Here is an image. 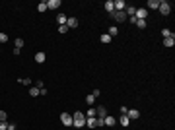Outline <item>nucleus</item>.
<instances>
[{"label": "nucleus", "mask_w": 175, "mask_h": 130, "mask_svg": "<svg viewBox=\"0 0 175 130\" xmlns=\"http://www.w3.org/2000/svg\"><path fill=\"white\" fill-rule=\"evenodd\" d=\"M134 18L136 20H146V18H148V10H146V8H136Z\"/></svg>", "instance_id": "nucleus-3"}, {"label": "nucleus", "mask_w": 175, "mask_h": 130, "mask_svg": "<svg viewBox=\"0 0 175 130\" xmlns=\"http://www.w3.org/2000/svg\"><path fill=\"white\" fill-rule=\"evenodd\" d=\"M103 124H105V126H115V124H117V118L111 117V115H107V117L103 118Z\"/></svg>", "instance_id": "nucleus-9"}, {"label": "nucleus", "mask_w": 175, "mask_h": 130, "mask_svg": "<svg viewBox=\"0 0 175 130\" xmlns=\"http://www.w3.org/2000/svg\"><path fill=\"white\" fill-rule=\"evenodd\" d=\"M60 122L64 124V126H72V115H68V113H62V115H60Z\"/></svg>", "instance_id": "nucleus-4"}, {"label": "nucleus", "mask_w": 175, "mask_h": 130, "mask_svg": "<svg viewBox=\"0 0 175 130\" xmlns=\"http://www.w3.org/2000/svg\"><path fill=\"white\" fill-rule=\"evenodd\" d=\"M173 45H175V35L171 33L169 37H165V39H163V47H167V49H171Z\"/></svg>", "instance_id": "nucleus-8"}, {"label": "nucleus", "mask_w": 175, "mask_h": 130, "mask_svg": "<svg viewBox=\"0 0 175 130\" xmlns=\"http://www.w3.org/2000/svg\"><path fill=\"white\" fill-rule=\"evenodd\" d=\"M117 33H119V27H117V25H111V27H109V33H107V35H109L111 39H113Z\"/></svg>", "instance_id": "nucleus-19"}, {"label": "nucleus", "mask_w": 175, "mask_h": 130, "mask_svg": "<svg viewBox=\"0 0 175 130\" xmlns=\"http://www.w3.org/2000/svg\"><path fill=\"white\" fill-rule=\"evenodd\" d=\"M72 126H76V128H82V126H86V115H84V113L76 111V113L72 115Z\"/></svg>", "instance_id": "nucleus-1"}, {"label": "nucleus", "mask_w": 175, "mask_h": 130, "mask_svg": "<svg viewBox=\"0 0 175 130\" xmlns=\"http://www.w3.org/2000/svg\"><path fill=\"white\" fill-rule=\"evenodd\" d=\"M29 95H31V97H37V95H41V93H39V87H35V85H33V87H29Z\"/></svg>", "instance_id": "nucleus-20"}, {"label": "nucleus", "mask_w": 175, "mask_h": 130, "mask_svg": "<svg viewBox=\"0 0 175 130\" xmlns=\"http://www.w3.org/2000/svg\"><path fill=\"white\" fill-rule=\"evenodd\" d=\"M158 10H160V14H162V16H169V14H171V4H169V2H165V0H160Z\"/></svg>", "instance_id": "nucleus-2"}, {"label": "nucleus", "mask_w": 175, "mask_h": 130, "mask_svg": "<svg viewBox=\"0 0 175 130\" xmlns=\"http://www.w3.org/2000/svg\"><path fill=\"white\" fill-rule=\"evenodd\" d=\"M8 41V35L6 33H0V43H6Z\"/></svg>", "instance_id": "nucleus-30"}, {"label": "nucleus", "mask_w": 175, "mask_h": 130, "mask_svg": "<svg viewBox=\"0 0 175 130\" xmlns=\"http://www.w3.org/2000/svg\"><path fill=\"white\" fill-rule=\"evenodd\" d=\"M95 117L105 118V117H107V109H105V107H97V109H95Z\"/></svg>", "instance_id": "nucleus-11"}, {"label": "nucleus", "mask_w": 175, "mask_h": 130, "mask_svg": "<svg viewBox=\"0 0 175 130\" xmlns=\"http://www.w3.org/2000/svg\"><path fill=\"white\" fill-rule=\"evenodd\" d=\"M45 60H47V54H45V52H37V54H35V62H37V64H43Z\"/></svg>", "instance_id": "nucleus-13"}, {"label": "nucleus", "mask_w": 175, "mask_h": 130, "mask_svg": "<svg viewBox=\"0 0 175 130\" xmlns=\"http://www.w3.org/2000/svg\"><path fill=\"white\" fill-rule=\"evenodd\" d=\"M86 118H95V109H93V107H90V109H88V113H86Z\"/></svg>", "instance_id": "nucleus-21"}, {"label": "nucleus", "mask_w": 175, "mask_h": 130, "mask_svg": "<svg viewBox=\"0 0 175 130\" xmlns=\"http://www.w3.org/2000/svg\"><path fill=\"white\" fill-rule=\"evenodd\" d=\"M146 10H158V6H160V0H148L146 2Z\"/></svg>", "instance_id": "nucleus-10"}, {"label": "nucleus", "mask_w": 175, "mask_h": 130, "mask_svg": "<svg viewBox=\"0 0 175 130\" xmlns=\"http://www.w3.org/2000/svg\"><path fill=\"white\" fill-rule=\"evenodd\" d=\"M86 126L88 128H95V118H86Z\"/></svg>", "instance_id": "nucleus-22"}, {"label": "nucleus", "mask_w": 175, "mask_h": 130, "mask_svg": "<svg viewBox=\"0 0 175 130\" xmlns=\"http://www.w3.org/2000/svg\"><path fill=\"white\" fill-rule=\"evenodd\" d=\"M58 33H60V35L68 33V27H66V25H58Z\"/></svg>", "instance_id": "nucleus-27"}, {"label": "nucleus", "mask_w": 175, "mask_h": 130, "mask_svg": "<svg viewBox=\"0 0 175 130\" xmlns=\"http://www.w3.org/2000/svg\"><path fill=\"white\" fill-rule=\"evenodd\" d=\"M117 122H121V124H123V126H125V128H127V126H129V124H130V120H129V117H127V115H121Z\"/></svg>", "instance_id": "nucleus-16"}, {"label": "nucleus", "mask_w": 175, "mask_h": 130, "mask_svg": "<svg viewBox=\"0 0 175 130\" xmlns=\"http://www.w3.org/2000/svg\"><path fill=\"white\" fill-rule=\"evenodd\" d=\"M138 29H146V25H148V21L146 20H136V23H134Z\"/></svg>", "instance_id": "nucleus-18"}, {"label": "nucleus", "mask_w": 175, "mask_h": 130, "mask_svg": "<svg viewBox=\"0 0 175 130\" xmlns=\"http://www.w3.org/2000/svg\"><path fill=\"white\" fill-rule=\"evenodd\" d=\"M16 49H21V47H24V39H21V37H16Z\"/></svg>", "instance_id": "nucleus-23"}, {"label": "nucleus", "mask_w": 175, "mask_h": 130, "mask_svg": "<svg viewBox=\"0 0 175 130\" xmlns=\"http://www.w3.org/2000/svg\"><path fill=\"white\" fill-rule=\"evenodd\" d=\"M111 16H113V20H115V21H127V20H129L125 12H113Z\"/></svg>", "instance_id": "nucleus-5"}, {"label": "nucleus", "mask_w": 175, "mask_h": 130, "mask_svg": "<svg viewBox=\"0 0 175 130\" xmlns=\"http://www.w3.org/2000/svg\"><path fill=\"white\" fill-rule=\"evenodd\" d=\"M58 6H60V0H49L47 2V8H51V10H57Z\"/></svg>", "instance_id": "nucleus-15"}, {"label": "nucleus", "mask_w": 175, "mask_h": 130, "mask_svg": "<svg viewBox=\"0 0 175 130\" xmlns=\"http://www.w3.org/2000/svg\"><path fill=\"white\" fill-rule=\"evenodd\" d=\"M127 117H129V120H138V118H140V113L136 109H129L127 111Z\"/></svg>", "instance_id": "nucleus-6"}, {"label": "nucleus", "mask_w": 175, "mask_h": 130, "mask_svg": "<svg viewBox=\"0 0 175 130\" xmlns=\"http://www.w3.org/2000/svg\"><path fill=\"white\" fill-rule=\"evenodd\" d=\"M93 101H95V97H93V95H91V93H90V95L86 97V103L90 105V107H93Z\"/></svg>", "instance_id": "nucleus-24"}, {"label": "nucleus", "mask_w": 175, "mask_h": 130, "mask_svg": "<svg viewBox=\"0 0 175 130\" xmlns=\"http://www.w3.org/2000/svg\"><path fill=\"white\" fill-rule=\"evenodd\" d=\"M37 10H39V12H45V10H47V2H39Z\"/></svg>", "instance_id": "nucleus-25"}, {"label": "nucleus", "mask_w": 175, "mask_h": 130, "mask_svg": "<svg viewBox=\"0 0 175 130\" xmlns=\"http://www.w3.org/2000/svg\"><path fill=\"white\" fill-rule=\"evenodd\" d=\"M113 6H115V12H125L127 4H125L123 0H113Z\"/></svg>", "instance_id": "nucleus-7"}, {"label": "nucleus", "mask_w": 175, "mask_h": 130, "mask_svg": "<svg viewBox=\"0 0 175 130\" xmlns=\"http://www.w3.org/2000/svg\"><path fill=\"white\" fill-rule=\"evenodd\" d=\"M19 84H24V85H31V80L29 78H21V80H18Z\"/></svg>", "instance_id": "nucleus-29"}, {"label": "nucleus", "mask_w": 175, "mask_h": 130, "mask_svg": "<svg viewBox=\"0 0 175 130\" xmlns=\"http://www.w3.org/2000/svg\"><path fill=\"white\" fill-rule=\"evenodd\" d=\"M169 35H171V31H169L167 27H163V29H162V37L165 39V37H169Z\"/></svg>", "instance_id": "nucleus-28"}, {"label": "nucleus", "mask_w": 175, "mask_h": 130, "mask_svg": "<svg viewBox=\"0 0 175 130\" xmlns=\"http://www.w3.org/2000/svg\"><path fill=\"white\" fill-rule=\"evenodd\" d=\"M6 118H8V115L4 113V111H0V122H2V120H6Z\"/></svg>", "instance_id": "nucleus-32"}, {"label": "nucleus", "mask_w": 175, "mask_h": 130, "mask_svg": "<svg viewBox=\"0 0 175 130\" xmlns=\"http://www.w3.org/2000/svg\"><path fill=\"white\" fill-rule=\"evenodd\" d=\"M95 130H97V128H95Z\"/></svg>", "instance_id": "nucleus-34"}, {"label": "nucleus", "mask_w": 175, "mask_h": 130, "mask_svg": "<svg viewBox=\"0 0 175 130\" xmlns=\"http://www.w3.org/2000/svg\"><path fill=\"white\" fill-rule=\"evenodd\" d=\"M103 8H105V12H107V14H113V12H115V6H113V0H107Z\"/></svg>", "instance_id": "nucleus-14"}, {"label": "nucleus", "mask_w": 175, "mask_h": 130, "mask_svg": "<svg viewBox=\"0 0 175 130\" xmlns=\"http://www.w3.org/2000/svg\"><path fill=\"white\" fill-rule=\"evenodd\" d=\"M0 130H8V122H6V120H2V122H0Z\"/></svg>", "instance_id": "nucleus-31"}, {"label": "nucleus", "mask_w": 175, "mask_h": 130, "mask_svg": "<svg viewBox=\"0 0 175 130\" xmlns=\"http://www.w3.org/2000/svg\"><path fill=\"white\" fill-rule=\"evenodd\" d=\"M91 95H93V97H99V95H101V91H99V89H93V93H91Z\"/></svg>", "instance_id": "nucleus-33"}, {"label": "nucleus", "mask_w": 175, "mask_h": 130, "mask_svg": "<svg viewBox=\"0 0 175 130\" xmlns=\"http://www.w3.org/2000/svg\"><path fill=\"white\" fill-rule=\"evenodd\" d=\"M66 20H68V18H66L64 14H58L57 16V23L58 25H66Z\"/></svg>", "instance_id": "nucleus-17"}, {"label": "nucleus", "mask_w": 175, "mask_h": 130, "mask_svg": "<svg viewBox=\"0 0 175 130\" xmlns=\"http://www.w3.org/2000/svg\"><path fill=\"white\" fill-rule=\"evenodd\" d=\"M99 39H101V43H111V37L107 35V33H103V35H101Z\"/></svg>", "instance_id": "nucleus-26"}, {"label": "nucleus", "mask_w": 175, "mask_h": 130, "mask_svg": "<svg viewBox=\"0 0 175 130\" xmlns=\"http://www.w3.org/2000/svg\"><path fill=\"white\" fill-rule=\"evenodd\" d=\"M66 27H68V29L78 27V20H76V18H68V20H66Z\"/></svg>", "instance_id": "nucleus-12"}]
</instances>
